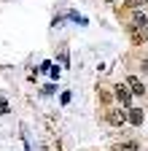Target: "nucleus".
<instances>
[{
    "label": "nucleus",
    "instance_id": "nucleus-4",
    "mask_svg": "<svg viewBox=\"0 0 148 151\" xmlns=\"http://www.w3.org/2000/svg\"><path fill=\"white\" fill-rule=\"evenodd\" d=\"M127 86L132 89V94H143L145 92V86H143V81L137 78V76H129V78H127Z\"/></svg>",
    "mask_w": 148,
    "mask_h": 151
},
{
    "label": "nucleus",
    "instance_id": "nucleus-7",
    "mask_svg": "<svg viewBox=\"0 0 148 151\" xmlns=\"http://www.w3.org/2000/svg\"><path fill=\"white\" fill-rule=\"evenodd\" d=\"M113 151H137V143H127V146H116Z\"/></svg>",
    "mask_w": 148,
    "mask_h": 151
},
{
    "label": "nucleus",
    "instance_id": "nucleus-8",
    "mask_svg": "<svg viewBox=\"0 0 148 151\" xmlns=\"http://www.w3.org/2000/svg\"><path fill=\"white\" fill-rule=\"evenodd\" d=\"M145 3H148V0H127L129 8H140V6H145Z\"/></svg>",
    "mask_w": 148,
    "mask_h": 151
},
{
    "label": "nucleus",
    "instance_id": "nucleus-3",
    "mask_svg": "<svg viewBox=\"0 0 148 151\" xmlns=\"http://www.w3.org/2000/svg\"><path fill=\"white\" fill-rule=\"evenodd\" d=\"M124 122H127V111H108V124L121 127Z\"/></svg>",
    "mask_w": 148,
    "mask_h": 151
},
{
    "label": "nucleus",
    "instance_id": "nucleus-10",
    "mask_svg": "<svg viewBox=\"0 0 148 151\" xmlns=\"http://www.w3.org/2000/svg\"><path fill=\"white\" fill-rule=\"evenodd\" d=\"M105 3H113V0H105Z\"/></svg>",
    "mask_w": 148,
    "mask_h": 151
},
{
    "label": "nucleus",
    "instance_id": "nucleus-2",
    "mask_svg": "<svg viewBox=\"0 0 148 151\" xmlns=\"http://www.w3.org/2000/svg\"><path fill=\"white\" fill-rule=\"evenodd\" d=\"M116 97H119L121 105L129 108V105H132V89H129L127 84H119V86H116Z\"/></svg>",
    "mask_w": 148,
    "mask_h": 151
},
{
    "label": "nucleus",
    "instance_id": "nucleus-5",
    "mask_svg": "<svg viewBox=\"0 0 148 151\" xmlns=\"http://www.w3.org/2000/svg\"><path fill=\"white\" fill-rule=\"evenodd\" d=\"M143 119H145V116H143V111H140V108H129L127 122H132L135 127H140V124H143Z\"/></svg>",
    "mask_w": 148,
    "mask_h": 151
},
{
    "label": "nucleus",
    "instance_id": "nucleus-9",
    "mask_svg": "<svg viewBox=\"0 0 148 151\" xmlns=\"http://www.w3.org/2000/svg\"><path fill=\"white\" fill-rule=\"evenodd\" d=\"M143 73H148V60H145V62H143Z\"/></svg>",
    "mask_w": 148,
    "mask_h": 151
},
{
    "label": "nucleus",
    "instance_id": "nucleus-1",
    "mask_svg": "<svg viewBox=\"0 0 148 151\" xmlns=\"http://www.w3.org/2000/svg\"><path fill=\"white\" fill-rule=\"evenodd\" d=\"M129 38H132V43L143 46L145 43V38H148V30L143 24H129Z\"/></svg>",
    "mask_w": 148,
    "mask_h": 151
},
{
    "label": "nucleus",
    "instance_id": "nucleus-6",
    "mask_svg": "<svg viewBox=\"0 0 148 151\" xmlns=\"http://www.w3.org/2000/svg\"><path fill=\"white\" fill-rule=\"evenodd\" d=\"M132 24H143V27H145V24H148L145 14H135V16H132Z\"/></svg>",
    "mask_w": 148,
    "mask_h": 151
}]
</instances>
